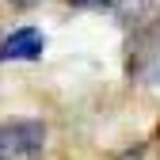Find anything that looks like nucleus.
Returning a JSON list of instances; mask_svg holds the SVG:
<instances>
[{
    "instance_id": "5",
    "label": "nucleus",
    "mask_w": 160,
    "mask_h": 160,
    "mask_svg": "<svg viewBox=\"0 0 160 160\" xmlns=\"http://www.w3.org/2000/svg\"><path fill=\"white\" fill-rule=\"evenodd\" d=\"M8 4H12V8H19V12H27V8H38L42 0H8Z\"/></svg>"
},
{
    "instance_id": "3",
    "label": "nucleus",
    "mask_w": 160,
    "mask_h": 160,
    "mask_svg": "<svg viewBox=\"0 0 160 160\" xmlns=\"http://www.w3.org/2000/svg\"><path fill=\"white\" fill-rule=\"evenodd\" d=\"M65 8L107 15V19H114V23H122L130 31L137 23H145L149 15H156V0H65Z\"/></svg>"
},
{
    "instance_id": "6",
    "label": "nucleus",
    "mask_w": 160,
    "mask_h": 160,
    "mask_svg": "<svg viewBox=\"0 0 160 160\" xmlns=\"http://www.w3.org/2000/svg\"><path fill=\"white\" fill-rule=\"evenodd\" d=\"M0 38H4V27H0Z\"/></svg>"
},
{
    "instance_id": "1",
    "label": "nucleus",
    "mask_w": 160,
    "mask_h": 160,
    "mask_svg": "<svg viewBox=\"0 0 160 160\" xmlns=\"http://www.w3.org/2000/svg\"><path fill=\"white\" fill-rule=\"evenodd\" d=\"M122 72L137 92L160 99V15H149L145 23L126 31Z\"/></svg>"
},
{
    "instance_id": "4",
    "label": "nucleus",
    "mask_w": 160,
    "mask_h": 160,
    "mask_svg": "<svg viewBox=\"0 0 160 160\" xmlns=\"http://www.w3.org/2000/svg\"><path fill=\"white\" fill-rule=\"evenodd\" d=\"M42 53H46V34L34 23H23L12 34L0 38V65H8V61H38Z\"/></svg>"
},
{
    "instance_id": "2",
    "label": "nucleus",
    "mask_w": 160,
    "mask_h": 160,
    "mask_svg": "<svg viewBox=\"0 0 160 160\" xmlns=\"http://www.w3.org/2000/svg\"><path fill=\"white\" fill-rule=\"evenodd\" d=\"M0 160H50V122L34 114H4Z\"/></svg>"
}]
</instances>
